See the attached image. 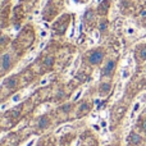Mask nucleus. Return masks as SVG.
Wrapping results in <instances>:
<instances>
[{
    "mask_svg": "<svg viewBox=\"0 0 146 146\" xmlns=\"http://www.w3.org/2000/svg\"><path fill=\"white\" fill-rule=\"evenodd\" d=\"M101 59H103V53H101V51H94L90 55L88 60H90L91 64H98L101 62Z\"/></svg>",
    "mask_w": 146,
    "mask_h": 146,
    "instance_id": "obj_1",
    "label": "nucleus"
},
{
    "mask_svg": "<svg viewBox=\"0 0 146 146\" xmlns=\"http://www.w3.org/2000/svg\"><path fill=\"white\" fill-rule=\"evenodd\" d=\"M4 83H5V86H7V87H14V86L18 83V81H17V78H15V77H10V78H8Z\"/></svg>",
    "mask_w": 146,
    "mask_h": 146,
    "instance_id": "obj_2",
    "label": "nucleus"
},
{
    "mask_svg": "<svg viewBox=\"0 0 146 146\" xmlns=\"http://www.w3.org/2000/svg\"><path fill=\"white\" fill-rule=\"evenodd\" d=\"M114 69V62H109L108 66L105 67V69H104V74L105 76H109L111 73V71Z\"/></svg>",
    "mask_w": 146,
    "mask_h": 146,
    "instance_id": "obj_3",
    "label": "nucleus"
},
{
    "mask_svg": "<svg viewBox=\"0 0 146 146\" xmlns=\"http://www.w3.org/2000/svg\"><path fill=\"white\" fill-rule=\"evenodd\" d=\"M140 109H141V103L140 101H137L136 104L133 105V109H132V113H131V118H133L135 114H137L140 111Z\"/></svg>",
    "mask_w": 146,
    "mask_h": 146,
    "instance_id": "obj_4",
    "label": "nucleus"
},
{
    "mask_svg": "<svg viewBox=\"0 0 146 146\" xmlns=\"http://www.w3.org/2000/svg\"><path fill=\"white\" fill-rule=\"evenodd\" d=\"M10 66V56L8 55H4V58H3V67H4V69H8Z\"/></svg>",
    "mask_w": 146,
    "mask_h": 146,
    "instance_id": "obj_5",
    "label": "nucleus"
},
{
    "mask_svg": "<svg viewBox=\"0 0 146 146\" xmlns=\"http://www.w3.org/2000/svg\"><path fill=\"white\" fill-rule=\"evenodd\" d=\"M131 142L135 145L140 144V142H141V137H140L137 133H131Z\"/></svg>",
    "mask_w": 146,
    "mask_h": 146,
    "instance_id": "obj_6",
    "label": "nucleus"
},
{
    "mask_svg": "<svg viewBox=\"0 0 146 146\" xmlns=\"http://www.w3.org/2000/svg\"><path fill=\"white\" fill-rule=\"evenodd\" d=\"M48 124H49V119L46 118V117H42V118L40 119V123H38V126H40L41 128H45Z\"/></svg>",
    "mask_w": 146,
    "mask_h": 146,
    "instance_id": "obj_7",
    "label": "nucleus"
},
{
    "mask_svg": "<svg viewBox=\"0 0 146 146\" xmlns=\"http://www.w3.org/2000/svg\"><path fill=\"white\" fill-rule=\"evenodd\" d=\"M109 88H110L109 83H103V86H101V90L103 91H109Z\"/></svg>",
    "mask_w": 146,
    "mask_h": 146,
    "instance_id": "obj_8",
    "label": "nucleus"
},
{
    "mask_svg": "<svg viewBox=\"0 0 146 146\" xmlns=\"http://www.w3.org/2000/svg\"><path fill=\"white\" fill-rule=\"evenodd\" d=\"M140 55H141V58L144 59V60H146V48H144L141 51H140Z\"/></svg>",
    "mask_w": 146,
    "mask_h": 146,
    "instance_id": "obj_9",
    "label": "nucleus"
},
{
    "mask_svg": "<svg viewBox=\"0 0 146 146\" xmlns=\"http://www.w3.org/2000/svg\"><path fill=\"white\" fill-rule=\"evenodd\" d=\"M51 63H53V58H48L45 60V64L46 66H51Z\"/></svg>",
    "mask_w": 146,
    "mask_h": 146,
    "instance_id": "obj_10",
    "label": "nucleus"
},
{
    "mask_svg": "<svg viewBox=\"0 0 146 146\" xmlns=\"http://www.w3.org/2000/svg\"><path fill=\"white\" fill-rule=\"evenodd\" d=\"M140 100H141V101H144V103H145V101H146V92L141 94V96H140Z\"/></svg>",
    "mask_w": 146,
    "mask_h": 146,
    "instance_id": "obj_11",
    "label": "nucleus"
},
{
    "mask_svg": "<svg viewBox=\"0 0 146 146\" xmlns=\"http://www.w3.org/2000/svg\"><path fill=\"white\" fill-rule=\"evenodd\" d=\"M127 33H128V35H133L135 33V28H128V30H127Z\"/></svg>",
    "mask_w": 146,
    "mask_h": 146,
    "instance_id": "obj_12",
    "label": "nucleus"
},
{
    "mask_svg": "<svg viewBox=\"0 0 146 146\" xmlns=\"http://www.w3.org/2000/svg\"><path fill=\"white\" fill-rule=\"evenodd\" d=\"M105 28H106V23H105V22H103V23H101V26H100V30H101V31H104Z\"/></svg>",
    "mask_w": 146,
    "mask_h": 146,
    "instance_id": "obj_13",
    "label": "nucleus"
},
{
    "mask_svg": "<svg viewBox=\"0 0 146 146\" xmlns=\"http://www.w3.org/2000/svg\"><path fill=\"white\" fill-rule=\"evenodd\" d=\"M144 129H145V131H146V121L144 122Z\"/></svg>",
    "mask_w": 146,
    "mask_h": 146,
    "instance_id": "obj_14",
    "label": "nucleus"
}]
</instances>
